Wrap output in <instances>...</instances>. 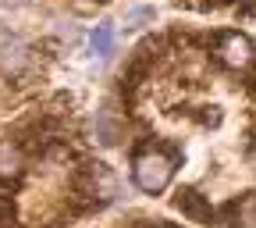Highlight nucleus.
Masks as SVG:
<instances>
[{
    "label": "nucleus",
    "mask_w": 256,
    "mask_h": 228,
    "mask_svg": "<svg viewBox=\"0 0 256 228\" xmlns=\"http://www.w3.org/2000/svg\"><path fill=\"white\" fill-rule=\"evenodd\" d=\"M178 157L182 150L178 146H164V143H146L136 160H132V178L142 192H164L174 178V168H178Z\"/></svg>",
    "instance_id": "obj_1"
},
{
    "label": "nucleus",
    "mask_w": 256,
    "mask_h": 228,
    "mask_svg": "<svg viewBox=\"0 0 256 228\" xmlns=\"http://www.w3.org/2000/svg\"><path fill=\"white\" fill-rule=\"evenodd\" d=\"M214 57L220 68H232V72H249L256 64V47L249 36L242 32H220L214 36Z\"/></svg>",
    "instance_id": "obj_2"
},
{
    "label": "nucleus",
    "mask_w": 256,
    "mask_h": 228,
    "mask_svg": "<svg viewBox=\"0 0 256 228\" xmlns=\"http://www.w3.org/2000/svg\"><path fill=\"white\" fill-rule=\"evenodd\" d=\"M174 207L188 217V221H196V224H214V207H210V200L203 196L200 189H178L174 192Z\"/></svg>",
    "instance_id": "obj_3"
},
{
    "label": "nucleus",
    "mask_w": 256,
    "mask_h": 228,
    "mask_svg": "<svg viewBox=\"0 0 256 228\" xmlns=\"http://www.w3.org/2000/svg\"><path fill=\"white\" fill-rule=\"evenodd\" d=\"M25 175V150L14 139H0V185H18Z\"/></svg>",
    "instance_id": "obj_4"
},
{
    "label": "nucleus",
    "mask_w": 256,
    "mask_h": 228,
    "mask_svg": "<svg viewBox=\"0 0 256 228\" xmlns=\"http://www.w3.org/2000/svg\"><path fill=\"white\" fill-rule=\"evenodd\" d=\"M89 50H92L96 57H110V54H114V25H110V22H104V25H96V29H92Z\"/></svg>",
    "instance_id": "obj_5"
},
{
    "label": "nucleus",
    "mask_w": 256,
    "mask_h": 228,
    "mask_svg": "<svg viewBox=\"0 0 256 228\" xmlns=\"http://www.w3.org/2000/svg\"><path fill=\"white\" fill-rule=\"evenodd\" d=\"M235 224L256 228V192H246L242 200H235Z\"/></svg>",
    "instance_id": "obj_6"
},
{
    "label": "nucleus",
    "mask_w": 256,
    "mask_h": 228,
    "mask_svg": "<svg viewBox=\"0 0 256 228\" xmlns=\"http://www.w3.org/2000/svg\"><path fill=\"white\" fill-rule=\"evenodd\" d=\"M14 196H8V192H0V228H14Z\"/></svg>",
    "instance_id": "obj_7"
},
{
    "label": "nucleus",
    "mask_w": 256,
    "mask_h": 228,
    "mask_svg": "<svg viewBox=\"0 0 256 228\" xmlns=\"http://www.w3.org/2000/svg\"><path fill=\"white\" fill-rule=\"evenodd\" d=\"M153 18H156V11H153V8H132V11L124 15V22H128V25H142V22H153Z\"/></svg>",
    "instance_id": "obj_8"
},
{
    "label": "nucleus",
    "mask_w": 256,
    "mask_h": 228,
    "mask_svg": "<svg viewBox=\"0 0 256 228\" xmlns=\"http://www.w3.org/2000/svg\"><path fill=\"white\" fill-rule=\"evenodd\" d=\"M196 111H203V114H196L200 125H220V107H196Z\"/></svg>",
    "instance_id": "obj_9"
}]
</instances>
